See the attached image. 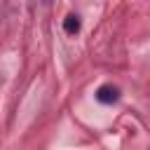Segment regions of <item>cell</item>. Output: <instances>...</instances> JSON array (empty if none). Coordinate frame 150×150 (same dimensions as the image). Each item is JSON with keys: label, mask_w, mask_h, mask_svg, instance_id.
Listing matches in <instances>:
<instances>
[{"label": "cell", "mask_w": 150, "mask_h": 150, "mask_svg": "<svg viewBox=\"0 0 150 150\" xmlns=\"http://www.w3.org/2000/svg\"><path fill=\"white\" fill-rule=\"evenodd\" d=\"M120 98V89L117 87H112V84H103V87H98L96 89V101L98 103H115Z\"/></svg>", "instance_id": "obj_1"}, {"label": "cell", "mask_w": 150, "mask_h": 150, "mask_svg": "<svg viewBox=\"0 0 150 150\" xmlns=\"http://www.w3.org/2000/svg\"><path fill=\"white\" fill-rule=\"evenodd\" d=\"M80 26H82V21H80V16H77V14H68V16L63 19V30H66L68 35L80 33Z\"/></svg>", "instance_id": "obj_2"}]
</instances>
